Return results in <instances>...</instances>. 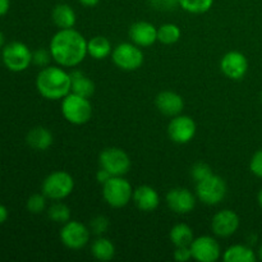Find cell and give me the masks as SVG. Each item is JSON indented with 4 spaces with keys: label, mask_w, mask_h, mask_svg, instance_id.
I'll return each mask as SVG.
<instances>
[{
    "label": "cell",
    "mask_w": 262,
    "mask_h": 262,
    "mask_svg": "<svg viewBox=\"0 0 262 262\" xmlns=\"http://www.w3.org/2000/svg\"><path fill=\"white\" fill-rule=\"evenodd\" d=\"M257 255H258V258H260V260L262 261V245L260 246V248H258V252H257Z\"/></svg>",
    "instance_id": "obj_42"
},
{
    "label": "cell",
    "mask_w": 262,
    "mask_h": 262,
    "mask_svg": "<svg viewBox=\"0 0 262 262\" xmlns=\"http://www.w3.org/2000/svg\"><path fill=\"white\" fill-rule=\"evenodd\" d=\"M113 53V46L105 36H95L87 41V54L95 60H102Z\"/></svg>",
    "instance_id": "obj_22"
},
{
    "label": "cell",
    "mask_w": 262,
    "mask_h": 262,
    "mask_svg": "<svg viewBox=\"0 0 262 262\" xmlns=\"http://www.w3.org/2000/svg\"><path fill=\"white\" fill-rule=\"evenodd\" d=\"M196 122L189 115L179 114L171 118V120L169 122V138L178 145H186V143L191 142L196 136Z\"/></svg>",
    "instance_id": "obj_11"
},
{
    "label": "cell",
    "mask_w": 262,
    "mask_h": 262,
    "mask_svg": "<svg viewBox=\"0 0 262 262\" xmlns=\"http://www.w3.org/2000/svg\"><path fill=\"white\" fill-rule=\"evenodd\" d=\"M133 202L138 210L145 212L155 211L160 205V196L151 186H140L133 191Z\"/></svg>",
    "instance_id": "obj_18"
},
{
    "label": "cell",
    "mask_w": 262,
    "mask_h": 262,
    "mask_svg": "<svg viewBox=\"0 0 262 262\" xmlns=\"http://www.w3.org/2000/svg\"><path fill=\"white\" fill-rule=\"evenodd\" d=\"M132 184L124 177H112L102 186V197L110 207L122 209L133 199Z\"/></svg>",
    "instance_id": "obj_4"
},
{
    "label": "cell",
    "mask_w": 262,
    "mask_h": 262,
    "mask_svg": "<svg viewBox=\"0 0 262 262\" xmlns=\"http://www.w3.org/2000/svg\"><path fill=\"white\" fill-rule=\"evenodd\" d=\"M109 219L106 216H104V215H97V216L92 217L91 222H90V230H91L92 234L97 235V237L104 235L109 230Z\"/></svg>",
    "instance_id": "obj_30"
},
{
    "label": "cell",
    "mask_w": 262,
    "mask_h": 262,
    "mask_svg": "<svg viewBox=\"0 0 262 262\" xmlns=\"http://www.w3.org/2000/svg\"><path fill=\"white\" fill-rule=\"evenodd\" d=\"M212 174L214 173H212L211 166L206 163H202V161L196 163L191 168V177L196 183L197 182H201L204 181V179L209 178V177L212 176Z\"/></svg>",
    "instance_id": "obj_31"
},
{
    "label": "cell",
    "mask_w": 262,
    "mask_h": 262,
    "mask_svg": "<svg viewBox=\"0 0 262 262\" xmlns=\"http://www.w3.org/2000/svg\"><path fill=\"white\" fill-rule=\"evenodd\" d=\"M48 216L51 222L56 224H66L71 220L72 212L71 209L66 204L60 201H55L48 209Z\"/></svg>",
    "instance_id": "obj_27"
},
{
    "label": "cell",
    "mask_w": 262,
    "mask_h": 262,
    "mask_svg": "<svg viewBox=\"0 0 262 262\" xmlns=\"http://www.w3.org/2000/svg\"><path fill=\"white\" fill-rule=\"evenodd\" d=\"M239 216L233 210L224 209L217 211L211 220V230L216 237L228 238L235 234L239 228Z\"/></svg>",
    "instance_id": "obj_14"
},
{
    "label": "cell",
    "mask_w": 262,
    "mask_h": 262,
    "mask_svg": "<svg viewBox=\"0 0 262 262\" xmlns=\"http://www.w3.org/2000/svg\"><path fill=\"white\" fill-rule=\"evenodd\" d=\"M78 2L86 8H94V7H96V5L99 4L101 0H78Z\"/></svg>",
    "instance_id": "obj_39"
},
{
    "label": "cell",
    "mask_w": 262,
    "mask_h": 262,
    "mask_svg": "<svg viewBox=\"0 0 262 262\" xmlns=\"http://www.w3.org/2000/svg\"><path fill=\"white\" fill-rule=\"evenodd\" d=\"M10 0H0V17L7 14L9 12Z\"/></svg>",
    "instance_id": "obj_37"
},
{
    "label": "cell",
    "mask_w": 262,
    "mask_h": 262,
    "mask_svg": "<svg viewBox=\"0 0 262 262\" xmlns=\"http://www.w3.org/2000/svg\"><path fill=\"white\" fill-rule=\"evenodd\" d=\"M53 22L59 30L73 28L77 22V15L73 8L68 4H56L51 13Z\"/></svg>",
    "instance_id": "obj_20"
},
{
    "label": "cell",
    "mask_w": 262,
    "mask_h": 262,
    "mask_svg": "<svg viewBox=\"0 0 262 262\" xmlns=\"http://www.w3.org/2000/svg\"><path fill=\"white\" fill-rule=\"evenodd\" d=\"M223 260L225 262H255L257 260V256L248 246L233 245L225 250Z\"/></svg>",
    "instance_id": "obj_23"
},
{
    "label": "cell",
    "mask_w": 262,
    "mask_h": 262,
    "mask_svg": "<svg viewBox=\"0 0 262 262\" xmlns=\"http://www.w3.org/2000/svg\"><path fill=\"white\" fill-rule=\"evenodd\" d=\"M8 215H9V212H8L7 207H5L4 205H0V225L4 224V223L7 222Z\"/></svg>",
    "instance_id": "obj_38"
},
{
    "label": "cell",
    "mask_w": 262,
    "mask_h": 262,
    "mask_svg": "<svg viewBox=\"0 0 262 262\" xmlns=\"http://www.w3.org/2000/svg\"><path fill=\"white\" fill-rule=\"evenodd\" d=\"M182 31L174 23H164L158 28V41L164 45H173L181 38Z\"/></svg>",
    "instance_id": "obj_26"
},
{
    "label": "cell",
    "mask_w": 262,
    "mask_h": 262,
    "mask_svg": "<svg viewBox=\"0 0 262 262\" xmlns=\"http://www.w3.org/2000/svg\"><path fill=\"white\" fill-rule=\"evenodd\" d=\"M156 107L161 114L166 117H177L182 114L184 109V100L179 94L174 91H163L156 96Z\"/></svg>",
    "instance_id": "obj_17"
},
{
    "label": "cell",
    "mask_w": 262,
    "mask_h": 262,
    "mask_svg": "<svg viewBox=\"0 0 262 262\" xmlns=\"http://www.w3.org/2000/svg\"><path fill=\"white\" fill-rule=\"evenodd\" d=\"M192 258L199 262H215L222 256L219 242L210 235H201L194 238L191 243Z\"/></svg>",
    "instance_id": "obj_12"
},
{
    "label": "cell",
    "mask_w": 262,
    "mask_h": 262,
    "mask_svg": "<svg viewBox=\"0 0 262 262\" xmlns=\"http://www.w3.org/2000/svg\"><path fill=\"white\" fill-rule=\"evenodd\" d=\"M112 59L115 66L125 72H133L141 68L145 55L140 46L133 42H122L113 49Z\"/></svg>",
    "instance_id": "obj_7"
},
{
    "label": "cell",
    "mask_w": 262,
    "mask_h": 262,
    "mask_svg": "<svg viewBox=\"0 0 262 262\" xmlns=\"http://www.w3.org/2000/svg\"><path fill=\"white\" fill-rule=\"evenodd\" d=\"M151 7L156 10L161 12H169V10L176 9L179 5L178 0H148Z\"/></svg>",
    "instance_id": "obj_33"
},
{
    "label": "cell",
    "mask_w": 262,
    "mask_h": 262,
    "mask_svg": "<svg viewBox=\"0 0 262 262\" xmlns=\"http://www.w3.org/2000/svg\"><path fill=\"white\" fill-rule=\"evenodd\" d=\"M261 101H262V94H261Z\"/></svg>",
    "instance_id": "obj_43"
},
{
    "label": "cell",
    "mask_w": 262,
    "mask_h": 262,
    "mask_svg": "<svg viewBox=\"0 0 262 262\" xmlns=\"http://www.w3.org/2000/svg\"><path fill=\"white\" fill-rule=\"evenodd\" d=\"M223 74L233 81H239L247 74L248 60L241 51H229L220 60Z\"/></svg>",
    "instance_id": "obj_13"
},
{
    "label": "cell",
    "mask_w": 262,
    "mask_h": 262,
    "mask_svg": "<svg viewBox=\"0 0 262 262\" xmlns=\"http://www.w3.org/2000/svg\"><path fill=\"white\" fill-rule=\"evenodd\" d=\"M51 59H53V56H51L50 50H46V49H37L32 53V63L40 68L48 67Z\"/></svg>",
    "instance_id": "obj_32"
},
{
    "label": "cell",
    "mask_w": 262,
    "mask_h": 262,
    "mask_svg": "<svg viewBox=\"0 0 262 262\" xmlns=\"http://www.w3.org/2000/svg\"><path fill=\"white\" fill-rule=\"evenodd\" d=\"M174 258L178 262H187L192 258V251L191 246H181V247H176L174 251Z\"/></svg>",
    "instance_id": "obj_35"
},
{
    "label": "cell",
    "mask_w": 262,
    "mask_h": 262,
    "mask_svg": "<svg viewBox=\"0 0 262 262\" xmlns=\"http://www.w3.org/2000/svg\"><path fill=\"white\" fill-rule=\"evenodd\" d=\"M53 60L63 68H74L84 60L87 54V40L74 28L59 30L50 40Z\"/></svg>",
    "instance_id": "obj_1"
},
{
    "label": "cell",
    "mask_w": 262,
    "mask_h": 262,
    "mask_svg": "<svg viewBox=\"0 0 262 262\" xmlns=\"http://www.w3.org/2000/svg\"><path fill=\"white\" fill-rule=\"evenodd\" d=\"M166 205L173 212L178 215H187L196 207V196L189 189L178 187L166 194Z\"/></svg>",
    "instance_id": "obj_15"
},
{
    "label": "cell",
    "mask_w": 262,
    "mask_h": 262,
    "mask_svg": "<svg viewBox=\"0 0 262 262\" xmlns=\"http://www.w3.org/2000/svg\"><path fill=\"white\" fill-rule=\"evenodd\" d=\"M71 81H72V91L73 94L81 95L84 97H91L95 92V83L89 76L82 71L71 72Z\"/></svg>",
    "instance_id": "obj_21"
},
{
    "label": "cell",
    "mask_w": 262,
    "mask_h": 262,
    "mask_svg": "<svg viewBox=\"0 0 262 262\" xmlns=\"http://www.w3.org/2000/svg\"><path fill=\"white\" fill-rule=\"evenodd\" d=\"M3 63L10 72H23L32 64V51L26 43L13 41L3 48Z\"/></svg>",
    "instance_id": "obj_6"
},
{
    "label": "cell",
    "mask_w": 262,
    "mask_h": 262,
    "mask_svg": "<svg viewBox=\"0 0 262 262\" xmlns=\"http://www.w3.org/2000/svg\"><path fill=\"white\" fill-rule=\"evenodd\" d=\"M228 192V186L222 177L212 174L209 178L196 184V196L202 204L214 206L219 205L225 199Z\"/></svg>",
    "instance_id": "obj_8"
},
{
    "label": "cell",
    "mask_w": 262,
    "mask_h": 262,
    "mask_svg": "<svg viewBox=\"0 0 262 262\" xmlns=\"http://www.w3.org/2000/svg\"><path fill=\"white\" fill-rule=\"evenodd\" d=\"M92 113L94 109L89 97L71 92L61 100V114L71 124H86L91 120Z\"/></svg>",
    "instance_id": "obj_3"
},
{
    "label": "cell",
    "mask_w": 262,
    "mask_h": 262,
    "mask_svg": "<svg viewBox=\"0 0 262 262\" xmlns=\"http://www.w3.org/2000/svg\"><path fill=\"white\" fill-rule=\"evenodd\" d=\"M99 164L113 177H124L132 165L128 154L119 147L104 148L100 152Z\"/></svg>",
    "instance_id": "obj_9"
},
{
    "label": "cell",
    "mask_w": 262,
    "mask_h": 262,
    "mask_svg": "<svg viewBox=\"0 0 262 262\" xmlns=\"http://www.w3.org/2000/svg\"><path fill=\"white\" fill-rule=\"evenodd\" d=\"M4 43H5V36H4V33H3L2 31H0V49H2L3 46H4Z\"/></svg>",
    "instance_id": "obj_40"
},
{
    "label": "cell",
    "mask_w": 262,
    "mask_h": 262,
    "mask_svg": "<svg viewBox=\"0 0 262 262\" xmlns=\"http://www.w3.org/2000/svg\"><path fill=\"white\" fill-rule=\"evenodd\" d=\"M128 35L133 43L140 48H148L158 41V28L152 23L140 20L130 26Z\"/></svg>",
    "instance_id": "obj_16"
},
{
    "label": "cell",
    "mask_w": 262,
    "mask_h": 262,
    "mask_svg": "<svg viewBox=\"0 0 262 262\" xmlns=\"http://www.w3.org/2000/svg\"><path fill=\"white\" fill-rule=\"evenodd\" d=\"M169 238L176 247H181V246H191V243L194 239V234L189 225L181 223V224H177L171 228Z\"/></svg>",
    "instance_id": "obj_25"
},
{
    "label": "cell",
    "mask_w": 262,
    "mask_h": 262,
    "mask_svg": "<svg viewBox=\"0 0 262 262\" xmlns=\"http://www.w3.org/2000/svg\"><path fill=\"white\" fill-rule=\"evenodd\" d=\"M26 142L31 148L36 151H46L54 142L53 133L45 127H35L28 130Z\"/></svg>",
    "instance_id": "obj_19"
},
{
    "label": "cell",
    "mask_w": 262,
    "mask_h": 262,
    "mask_svg": "<svg viewBox=\"0 0 262 262\" xmlns=\"http://www.w3.org/2000/svg\"><path fill=\"white\" fill-rule=\"evenodd\" d=\"M215 0H178L179 7L192 14H202L211 9Z\"/></svg>",
    "instance_id": "obj_28"
},
{
    "label": "cell",
    "mask_w": 262,
    "mask_h": 262,
    "mask_svg": "<svg viewBox=\"0 0 262 262\" xmlns=\"http://www.w3.org/2000/svg\"><path fill=\"white\" fill-rule=\"evenodd\" d=\"M91 230L77 220H69L63 224L60 230V241L69 250H81L90 242Z\"/></svg>",
    "instance_id": "obj_10"
},
{
    "label": "cell",
    "mask_w": 262,
    "mask_h": 262,
    "mask_svg": "<svg viewBox=\"0 0 262 262\" xmlns=\"http://www.w3.org/2000/svg\"><path fill=\"white\" fill-rule=\"evenodd\" d=\"M250 170L257 178H262V148L256 151L250 161Z\"/></svg>",
    "instance_id": "obj_34"
},
{
    "label": "cell",
    "mask_w": 262,
    "mask_h": 262,
    "mask_svg": "<svg viewBox=\"0 0 262 262\" xmlns=\"http://www.w3.org/2000/svg\"><path fill=\"white\" fill-rule=\"evenodd\" d=\"M36 89L46 100H63L72 91L71 73L60 66H48L38 72L36 77Z\"/></svg>",
    "instance_id": "obj_2"
},
{
    "label": "cell",
    "mask_w": 262,
    "mask_h": 262,
    "mask_svg": "<svg viewBox=\"0 0 262 262\" xmlns=\"http://www.w3.org/2000/svg\"><path fill=\"white\" fill-rule=\"evenodd\" d=\"M112 177L113 176L109 173V171L105 170L104 168H100V170H97V173H96V181H97V183L101 184V186H104V184L106 183V182L109 181Z\"/></svg>",
    "instance_id": "obj_36"
},
{
    "label": "cell",
    "mask_w": 262,
    "mask_h": 262,
    "mask_svg": "<svg viewBox=\"0 0 262 262\" xmlns=\"http://www.w3.org/2000/svg\"><path fill=\"white\" fill-rule=\"evenodd\" d=\"M257 201H258V205H260L261 209H262V188L260 189V191H258V194H257Z\"/></svg>",
    "instance_id": "obj_41"
},
{
    "label": "cell",
    "mask_w": 262,
    "mask_h": 262,
    "mask_svg": "<svg viewBox=\"0 0 262 262\" xmlns=\"http://www.w3.org/2000/svg\"><path fill=\"white\" fill-rule=\"evenodd\" d=\"M46 196L43 193H35L32 196L28 197L27 202H26V207L31 214H42L46 210Z\"/></svg>",
    "instance_id": "obj_29"
},
{
    "label": "cell",
    "mask_w": 262,
    "mask_h": 262,
    "mask_svg": "<svg viewBox=\"0 0 262 262\" xmlns=\"http://www.w3.org/2000/svg\"><path fill=\"white\" fill-rule=\"evenodd\" d=\"M91 253L96 260L104 262L110 261L115 256V246L112 241L101 235L92 242Z\"/></svg>",
    "instance_id": "obj_24"
},
{
    "label": "cell",
    "mask_w": 262,
    "mask_h": 262,
    "mask_svg": "<svg viewBox=\"0 0 262 262\" xmlns=\"http://www.w3.org/2000/svg\"><path fill=\"white\" fill-rule=\"evenodd\" d=\"M74 189V179L68 171L56 170L49 174L42 182L41 191L46 199L53 201H61L71 196Z\"/></svg>",
    "instance_id": "obj_5"
}]
</instances>
